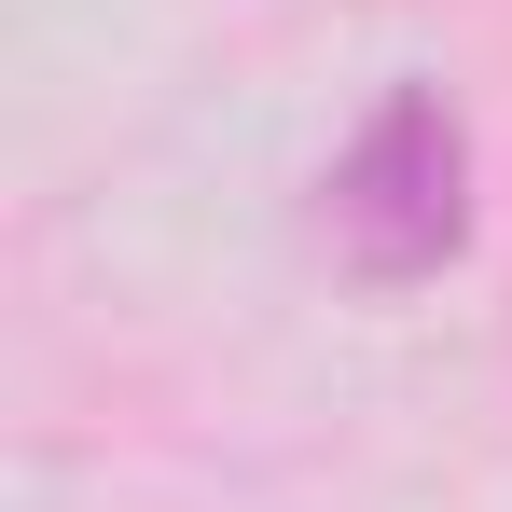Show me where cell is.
Wrapping results in <instances>:
<instances>
[{
    "instance_id": "6da1fadb",
    "label": "cell",
    "mask_w": 512,
    "mask_h": 512,
    "mask_svg": "<svg viewBox=\"0 0 512 512\" xmlns=\"http://www.w3.org/2000/svg\"><path fill=\"white\" fill-rule=\"evenodd\" d=\"M457 236H471V139L429 84H388L374 125L333 153V250L374 291H416L457 263Z\"/></svg>"
}]
</instances>
